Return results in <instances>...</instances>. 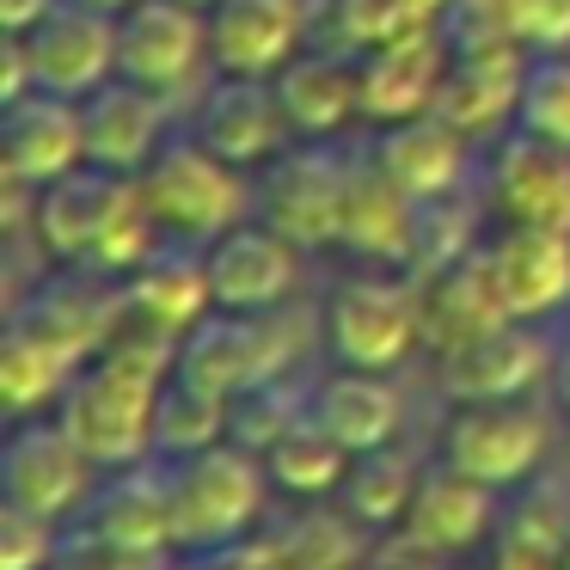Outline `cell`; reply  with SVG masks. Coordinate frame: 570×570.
Returning <instances> with one entry per match:
<instances>
[{
    "mask_svg": "<svg viewBox=\"0 0 570 570\" xmlns=\"http://www.w3.org/2000/svg\"><path fill=\"white\" fill-rule=\"evenodd\" d=\"M173 362H178L173 337L124 320L111 344L75 368L56 417L92 454L99 472L141 466L154 454V405H160V386L173 374Z\"/></svg>",
    "mask_w": 570,
    "mask_h": 570,
    "instance_id": "1",
    "label": "cell"
},
{
    "mask_svg": "<svg viewBox=\"0 0 570 570\" xmlns=\"http://www.w3.org/2000/svg\"><path fill=\"white\" fill-rule=\"evenodd\" d=\"M38 252L50 264H87L105 276H129L154 246V227L141 185L129 173H105V166H80V173L56 178L38 197Z\"/></svg>",
    "mask_w": 570,
    "mask_h": 570,
    "instance_id": "2",
    "label": "cell"
},
{
    "mask_svg": "<svg viewBox=\"0 0 570 570\" xmlns=\"http://www.w3.org/2000/svg\"><path fill=\"white\" fill-rule=\"evenodd\" d=\"M166 497H173V546L185 558L239 546L264 515L271 472L252 448L215 442L203 454L166 460Z\"/></svg>",
    "mask_w": 570,
    "mask_h": 570,
    "instance_id": "3",
    "label": "cell"
},
{
    "mask_svg": "<svg viewBox=\"0 0 570 570\" xmlns=\"http://www.w3.org/2000/svg\"><path fill=\"white\" fill-rule=\"evenodd\" d=\"M160 239L178 246H215L227 227L252 222V185L239 166L209 154L197 136H166L160 154L136 173Z\"/></svg>",
    "mask_w": 570,
    "mask_h": 570,
    "instance_id": "4",
    "label": "cell"
},
{
    "mask_svg": "<svg viewBox=\"0 0 570 570\" xmlns=\"http://www.w3.org/2000/svg\"><path fill=\"white\" fill-rule=\"evenodd\" d=\"M344 197H350V154L332 141L283 148L252 185V215L301 252H325L344 239Z\"/></svg>",
    "mask_w": 570,
    "mask_h": 570,
    "instance_id": "5",
    "label": "cell"
},
{
    "mask_svg": "<svg viewBox=\"0 0 570 570\" xmlns=\"http://www.w3.org/2000/svg\"><path fill=\"white\" fill-rule=\"evenodd\" d=\"M325 350L337 368H374L393 374L423 344V301L417 276H344L325 301Z\"/></svg>",
    "mask_w": 570,
    "mask_h": 570,
    "instance_id": "6",
    "label": "cell"
},
{
    "mask_svg": "<svg viewBox=\"0 0 570 570\" xmlns=\"http://www.w3.org/2000/svg\"><path fill=\"white\" fill-rule=\"evenodd\" d=\"M295 350L301 344L288 337L283 307L276 313H227V307H215L178 337L173 368L234 399V393H246V386H264V381H276V374H288L295 368Z\"/></svg>",
    "mask_w": 570,
    "mask_h": 570,
    "instance_id": "7",
    "label": "cell"
},
{
    "mask_svg": "<svg viewBox=\"0 0 570 570\" xmlns=\"http://www.w3.org/2000/svg\"><path fill=\"white\" fill-rule=\"evenodd\" d=\"M7 320L50 337L62 356L92 362L124 325V276L87 271V264H56L50 276L38 271V283L7 307Z\"/></svg>",
    "mask_w": 570,
    "mask_h": 570,
    "instance_id": "8",
    "label": "cell"
},
{
    "mask_svg": "<svg viewBox=\"0 0 570 570\" xmlns=\"http://www.w3.org/2000/svg\"><path fill=\"white\" fill-rule=\"evenodd\" d=\"M92 454L62 430V417H19L7 448H0V497L31 515H80L92 497Z\"/></svg>",
    "mask_w": 570,
    "mask_h": 570,
    "instance_id": "9",
    "label": "cell"
},
{
    "mask_svg": "<svg viewBox=\"0 0 570 570\" xmlns=\"http://www.w3.org/2000/svg\"><path fill=\"white\" fill-rule=\"evenodd\" d=\"M209 62V13L190 0H136L129 13H117V75L136 87L185 92L197 68Z\"/></svg>",
    "mask_w": 570,
    "mask_h": 570,
    "instance_id": "10",
    "label": "cell"
},
{
    "mask_svg": "<svg viewBox=\"0 0 570 570\" xmlns=\"http://www.w3.org/2000/svg\"><path fill=\"white\" fill-rule=\"evenodd\" d=\"M558 350L533 332V320H503L491 332L435 356V381L454 405H491V399H528L552 374Z\"/></svg>",
    "mask_w": 570,
    "mask_h": 570,
    "instance_id": "11",
    "label": "cell"
},
{
    "mask_svg": "<svg viewBox=\"0 0 570 570\" xmlns=\"http://www.w3.org/2000/svg\"><path fill=\"white\" fill-rule=\"evenodd\" d=\"M442 460L466 479L509 491L546 460V417L528 399H491V405H460L442 430Z\"/></svg>",
    "mask_w": 570,
    "mask_h": 570,
    "instance_id": "12",
    "label": "cell"
},
{
    "mask_svg": "<svg viewBox=\"0 0 570 570\" xmlns=\"http://www.w3.org/2000/svg\"><path fill=\"white\" fill-rule=\"evenodd\" d=\"M87 166V117L80 99L62 92H26L19 105H0V178H19L31 190H50L56 178Z\"/></svg>",
    "mask_w": 570,
    "mask_h": 570,
    "instance_id": "13",
    "label": "cell"
},
{
    "mask_svg": "<svg viewBox=\"0 0 570 570\" xmlns=\"http://www.w3.org/2000/svg\"><path fill=\"white\" fill-rule=\"evenodd\" d=\"M484 197H491L503 227H558V234H570V148L540 141L528 129L503 136L491 154Z\"/></svg>",
    "mask_w": 570,
    "mask_h": 570,
    "instance_id": "14",
    "label": "cell"
},
{
    "mask_svg": "<svg viewBox=\"0 0 570 570\" xmlns=\"http://www.w3.org/2000/svg\"><path fill=\"white\" fill-rule=\"evenodd\" d=\"M448 50L442 26H423V31H405L393 43H374V50L356 56V80H362V117L368 124H405V117H423L435 111V92L448 80Z\"/></svg>",
    "mask_w": 570,
    "mask_h": 570,
    "instance_id": "15",
    "label": "cell"
},
{
    "mask_svg": "<svg viewBox=\"0 0 570 570\" xmlns=\"http://www.w3.org/2000/svg\"><path fill=\"white\" fill-rule=\"evenodd\" d=\"M203 258H209L215 307H227V313H276L301 283V246H288L258 215L227 227L215 246H203Z\"/></svg>",
    "mask_w": 570,
    "mask_h": 570,
    "instance_id": "16",
    "label": "cell"
},
{
    "mask_svg": "<svg viewBox=\"0 0 570 570\" xmlns=\"http://www.w3.org/2000/svg\"><path fill=\"white\" fill-rule=\"evenodd\" d=\"M190 136L209 154H222L227 166L252 173V166H271L288 148V117L276 105V87L258 75H222L197 105V129Z\"/></svg>",
    "mask_w": 570,
    "mask_h": 570,
    "instance_id": "17",
    "label": "cell"
},
{
    "mask_svg": "<svg viewBox=\"0 0 570 570\" xmlns=\"http://www.w3.org/2000/svg\"><path fill=\"white\" fill-rule=\"evenodd\" d=\"M26 43H31V68H38L43 92L87 99L105 80H117V19L99 13V7L62 0L38 31H26Z\"/></svg>",
    "mask_w": 570,
    "mask_h": 570,
    "instance_id": "18",
    "label": "cell"
},
{
    "mask_svg": "<svg viewBox=\"0 0 570 570\" xmlns=\"http://www.w3.org/2000/svg\"><path fill=\"white\" fill-rule=\"evenodd\" d=\"M479 258L509 320H546L570 301V234L558 227H503Z\"/></svg>",
    "mask_w": 570,
    "mask_h": 570,
    "instance_id": "19",
    "label": "cell"
},
{
    "mask_svg": "<svg viewBox=\"0 0 570 570\" xmlns=\"http://www.w3.org/2000/svg\"><path fill=\"white\" fill-rule=\"evenodd\" d=\"M203 313H215V288H209V258H203V246L160 239V246L124 276V320L129 325H148V332H160V337L178 344Z\"/></svg>",
    "mask_w": 570,
    "mask_h": 570,
    "instance_id": "20",
    "label": "cell"
},
{
    "mask_svg": "<svg viewBox=\"0 0 570 570\" xmlns=\"http://www.w3.org/2000/svg\"><path fill=\"white\" fill-rule=\"evenodd\" d=\"M307 7L301 0H215L209 7V62L222 75L271 80L283 62L301 56Z\"/></svg>",
    "mask_w": 570,
    "mask_h": 570,
    "instance_id": "21",
    "label": "cell"
},
{
    "mask_svg": "<svg viewBox=\"0 0 570 570\" xmlns=\"http://www.w3.org/2000/svg\"><path fill=\"white\" fill-rule=\"evenodd\" d=\"M528 56L533 50H466V56H454L442 92H435V117H448L466 141H497L515 124Z\"/></svg>",
    "mask_w": 570,
    "mask_h": 570,
    "instance_id": "22",
    "label": "cell"
},
{
    "mask_svg": "<svg viewBox=\"0 0 570 570\" xmlns=\"http://www.w3.org/2000/svg\"><path fill=\"white\" fill-rule=\"evenodd\" d=\"M271 87H276V105H283L295 141H337V129H350L362 117L356 56L301 50L295 62H283L271 75Z\"/></svg>",
    "mask_w": 570,
    "mask_h": 570,
    "instance_id": "23",
    "label": "cell"
},
{
    "mask_svg": "<svg viewBox=\"0 0 570 570\" xmlns=\"http://www.w3.org/2000/svg\"><path fill=\"white\" fill-rule=\"evenodd\" d=\"M80 117H87V166H105V173L136 178L166 141V99L124 75L105 80L99 92H87Z\"/></svg>",
    "mask_w": 570,
    "mask_h": 570,
    "instance_id": "24",
    "label": "cell"
},
{
    "mask_svg": "<svg viewBox=\"0 0 570 570\" xmlns=\"http://www.w3.org/2000/svg\"><path fill=\"white\" fill-rule=\"evenodd\" d=\"M405 533L435 558H466L472 546H484L497 533V491L479 479H466V472L448 466V460H435V466L423 472L417 497H411Z\"/></svg>",
    "mask_w": 570,
    "mask_h": 570,
    "instance_id": "25",
    "label": "cell"
},
{
    "mask_svg": "<svg viewBox=\"0 0 570 570\" xmlns=\"http://www.w3.org/2000/svg\"><path fill=\"white\" fill-rule=\"evenodd\" d=\"M80 528L129 546L141 558H173V497H166V466H117L105 484H92Z\"/></svg>",
    "mask_w": 570,
    "mask_h": 570,
    "instance_id": "26",
    "label": "cell"
},
{
    "mask_svg": "<svg viewBox=\"0 0 570 570\" xmlns=\"http://www.w3.org/2000/svg\"><path fill=\"white\" fill-rule=\"evenodd\" d=\"M307 411L325 435L350 448V454H368V448L399 442V423H405V399L386 374L374 368H332L320 386L307 393Z\"/></svg>",
    "mask_w": 570,
    "mask_h": 570,
    "instance_id": "27",
    "label": "cell"
},
{
    "mask_svg": "<svg viewBox=\"0 0 570 570\" xmlns=\"http://www.w3.org/2000/svg\"><path fill=\"white\" fill-rule=\"evenodd\" d=\"M411 215H417V197L393 185V173L374 160V148L356 154V160H350L344 239H337V246L356 252V258L399 264V271H405V258H411Z\"/></svg>",
    "mask_w": 570,
    "mask_h": 570,
    "instance_id": "28",
    "label": "cell"
},
{
    "mask_svg": "<svg viewBox=\"0 0 570 570\" xmlns=\"http://www.w3.org/2000/svg\"><path fill=\"white\" fill-rule=\"evenodd\" d=\"M466 148L472 141L448 117L423 111V117H405V124H386L381 141H374V160L393 173L399 190H411L423 203V197L466 190Z\"/></svg>",
    "mask_w": 570,
    "mask_h": 570,
    "instance_id": "29",
    "label": "cell"
},
{
    "mask_svg": "<svg viewBox=\"0 0 570 570\" xmlns=\"http://www.w3.org/2000/svg\"><path fill=\"white\" fill-rule=\"evenodd\" d=\"M417 301H423V344H430L435 356L509 320L503 301H497V288H491V271H484L479 252H472V258H460L454 271L417 276Z\"/></svg>",
    "mask_w": 570,
    "mask_h": 570,
    "instance_id": "30",
    "label": "cell"
},
{
    "mask_svg": "<svg viewBox=\"0 0 570 570\" xmlns=\"http://www.w3.org/2000/svg\"><path fill=\"white\" fill-rule=\"evenodd\" d=\"M80 362L62 356L50 337H38L31 325L7 320L0 337V399H7V417H43V405H62L68 381H75Z\"/></svg>",
    "mask_w": 570,
    "mask_h": 570,
    "instance_id": "31",
    "label": "cell"
},
{
    "mask_svg": "<svg viewBox=\"0 0 570 570\" xmlns=\"http://www.w3.org/2000/svg\"><path fill=\"white\" fill-rule=\"evenodd\" d=\"M417 484H423L417 460L399 442H386V448H368V454H350V472L337 484V497H344V509L362 528H405Z\"/></svg>",
    "mask_w": 570,
    "mask_h": 570,
    "instance_id": "32",
    "label": "cell"
},
{
    "mask_svg": "<svg viewBox=\"0 0 570 570\" xmlns=\"http://www.w3.org/2000/svg\"><path fill=\"white\" fill-rule=\"evenodd\" d=\"M215 442H227V393H215V386L173 368L160 386V405H154V454L185 460Z\"/></svg>",
    "mask_w": 570,
    "mask_h": 570,
    "instance_id": "33",
    "label": "cell"
},
{
    "mask_svg": "<svg viewBox=\"0 0 570 570\" xmlns=\"http://www.w3.org/2000/svg\"><path fill=\"white\" fill-rule=\"evenodd\" d=\"M258 460H264V472H271V484L283 497H325V491H337L344 472H350V448L337 442V435H325L320 423H313V411L288 423Z\"/></svg>",
    "mask_w": 570,
    "mask_h": 570,
    "instance_id": "34",
    "label": "cell"
},
{
    "mask_svg": "<svg viewBox=\"0 0 570 570\" xmlns=\"http://www.w3.org/2000/svg\"><path fill=\"white\" fill-rule=\"evenodd\" d=\"M479 252V203L466 190H448V197H423L417 215H411V276H435L454 271L460 258Z\"/></svg>",
    "mask_w": 570,
    "mask_h": 570,
    "instance_id": "35",
    "label": "cell"
},
{
    "mask_svg": "<svg viewBox=\"0 0 570 570\" xmlns=\"http://www.w3.org/2000/svg\"><path fill=\"white\" fill-rule=\"evenodd\" d=\"M362 521L350 515H332V509H307L283 528V540H271L283 552L288 570H356L362 564Z\"/></svg>",
    "mask_w": 570,
    "mask_h": 570,
    "instance_id": "36",
    "label": "cell"
},
{
    "mask_svg": "<svg viewBox=\"0 0 570 570\" xmlns=\"http://www.w3.org/2000/svg\"><path fill=\"white\" fill-rule=\"evenodd\" d=\"M515 129L540 141L570 148V50H533L528 75H521V105H515Z\"/></svg>",
    "mask_w": 570,
    "mask_h": 570,
    "instance_id": "37",
    "label": "cell"
},
{
    "mask_svg": "<svg viewBox=\"0 0 570 570\" xmlns=\"http://www.w3.org/2000/svg\"><path fill=\"white\" fill-rule=\"evenodd\" d=\"M295 417H307V393H295V386H288V374H276V381L246 386V393L227 399V442L264 454V448H271Z\"/></svg>",
    "mask_w": 570,
    "mask_h": 570,
    "instance_id": "38",
    "label": "cell"
},
{
    "mask_svg": "<svg viewBox=\"0 0 570 570\" xmlns=\"http://www.w3.org/2000/svg\"><path fill=\"white\" fill-rule=\"evenodd\" d=\"M435 26H442V38L454 56H466V50H528V43H521L515 0H454Z\"/></svg>",
    "mask_w": 570,
    "mask_h": 570,
    "instance_id": "39",
    "label": "cell"
},
{
    "mask_svg": "<svg viewBox=\"0 0 570 570\" xmlns=\"http://www.w3.org/2000/svg\"><path fill=\"white\" fill-rule=\"evenodd\" d=\"M332 13H337V38L350 43V56L374 50V43H393V38H405V31L435 26V19L423 13V0H332Z\"/></svg>",
    "mask_w": 570,
    "mask_h": 570,
    "instance_id": "40",
    "label": "cell"
},
{
    "mask_svg": "<svg viewBox=\"0 0 570 570\" xmlns=\"http://www.w3.org/2000/svg\"><path fill=\"white\" fill-rule=\"evenodd\" d=\"M56 546H62V533L50 515H31L19 503L0 509V570H50Z\"/></svg>",
    "mask_w": 570,
    "mask_h": 570,
    "instance_id": "41",
    "label": "cell"
},
{
    "mask_svg": "<svg viewBox=\"0 0 570 570\" xmlns=\"http://www.w3.org/2000/svg\"><path fill=\"white\" fill-rule=\"evenodd\" d=\"M50 570H166V558H141V552H129V546L105 540L92 528H75V533H62Z\"/></svg>",
    "mask_w": 570,
    "mask_h": 570,
    "instance_id": "42",
    "label": "cell"
},
{
    "mask_svg": "<svg viewBox=\"0 0 570 570\" xmlns=\"http://www.w3.org/2000/svg\"><path fill=\"white\" fill-rule=\"evenodd\" d=\"M564 558H570V546L540 540L528 528H509V521L491 533V570H564Z\"/></svg>",
    "mask_w": 570,
    "mask_h": 570,
    "instance_id": "43",
    "label": "cell"
},
{
    "mask_svg": "<svg viewBox=\"0 0 570 570\" xmlns=\"http://www.w3.org/2000/svg\"><path fill=\"white\" fill-rule=\"evenodd\" d=\"M528 50H570V0H515Z\"/></svg>",
    "mask_w": 570,
    "mask_h": 570,
    "instance_id": "44",
    "label": "cell"
},
{
    "mask_svg": "<svg viewBox=\"0 0 570 570\" xmlns=\"http://www.w3.org/2000/svg\"><path fill=\"white\" fill-rule=\"evenodd\" d=\"M178 570H288L283 552L271 540H239V546H222V552H197L185 558Z\"/></svg>",
    "mask_w": 570,
    "mask_h": 570,
    "instance_id": "45",
    "label": "cell"
},
{
    "mask_svg": "<svg viewBox=\"0 0 570 570\" xmlns=\"http://www.w3.org/2000/svg\"><path fill=\"white\" fill-rule=\"evenodd\" d=\"M26 92H38V68H31V43L0 31V105H19Z\"/></svg>",
    "mask_w": 570,
    "mask_h": 570,
    "instance_id": "46",
    "label": "cell"
},
{
    "mask_svg": "<svg viewBox=\"0 0 570 570\" xmlns=\"http://www.w3.org/2000/svg\"><path fill=\"white\" fill-rule=\"evenodd\" d=\"M56 7H62V0H0V31L26 38V31H38Z\"/></svg>",
    "mask_w": 570,
    "mask_h": 570,
    "instance_id": "47",
    "label": "cell"
},
{
    "mask_svg": "<svg viewBox=\"0 0 570 570\" xmlns=\"http://www.w3.org/2000/svg\"><path fill=\"white\" fill-rule=\"evenodd\" d=\"M552 393H558V405H564V417H570V344L558 350V362H552Z\"/></svg>",
    "mask_w": 570,
    "mask_h": 570,
    "instance_id": "48",
    "label": "cell"
},
{
    "mask_svg": "<svg viewBox=\"0 0 570 570\" xmlns=\"http://www.w3.org/2000/svg\"><path fill=\"white\" fill-rule=\"evenodd\" d=\"M80 7H99V13H111V19H117V13H129L136 0H80Z\"/></svg>",
    "mask_w": 570,
    "mask_h": 570,
    "instance_id": "49",
    "label": "cell"
},
{
    "mask_svg": "<svg viewBox=\"0 0 570 570\" xmlns=\"http://www.w3.org/2000/svg\"><path fill=\"white\" fill-rule=\"evenodd\" d=\"M448 570H491V564H448Z\"/></svg>",
    "mask_w": 570,
    "mask_h": 570,
    "instance_id": "50",
    "label": "cell"
},
{
    "mask_svg": "<svg viewBox=\"0 0 570 570\" xmlns=\"http://www.w3.org/2000/svg\"><path fill=\"white\" fill-rule=\"evenodd\" d=\"M190 7H203V13H209V7H215V0H190Z\"/></svg>",
    "mask_w": 570,
    "mask_h": 570,
    "instance_id": "51",
    "label": "cell"
}]
</instances>
